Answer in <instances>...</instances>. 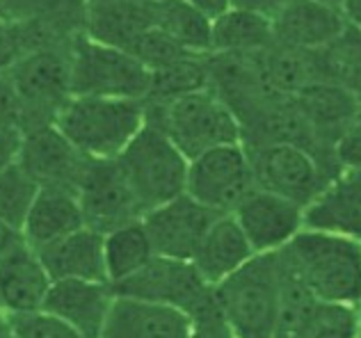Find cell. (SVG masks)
Listing matches in <instances>:
<instances>
[{
	"instance_id": "39",
	"label": "cell",
	"mask_w": 361,
	"mask_h": 338,
	"mask_svg": "<svg viewBox=\"0 0 361 338\" xmlns=\"http://www.w3.org/2000/svg\"><path fill=\"white\" fill-rule=\"evenodd\" d=\"M21 55L14 32V23L7 18H0V69H9L14 60Z\"/></svg>"
},
{
	"instance_id": "26",
	"label": "cell",
	"mask_w": 361,
	"mask_h": 338,
	"mask_svg": "<svg viewBox=\"0 0 361 338\" xmlns=\"http://www.w3.org/2000/svg\"><path fill=\"white\" fill-rule=\"evenodd\" d=\"M295 99L307 119L311 121L313 130L322 139V144L334 154L338 135L359 115L357 94L334 82H316L309 89L298 94Z\"/></svg>"
},
{
	"instance_id": "35",
	"label": "cell",
	"mask_w": 361,
	"mask_h": 338,
	"mask_svg": "<svg viewBox=\"0 0 361 338\" xmlns=\"http://www.w3.org/2000/svg\"><path fill=\"white\" fill-rule=\"evenodd\" d=\"M30 128L25 101L12 78V71L0 69V133L23 137Z\"/></svg>"
},
{
	"instance_id": "18",
	"label": "cell",
	"mask_w": 361,
	"mask_h": 338,
	"mask_svg": "<svg viewBox=\"0 0 361 338\" xmlns=\"http://www.w3.org/2000/svg\"><path fill=\"white\" fill-rule=\"evenodd\" d=\"M348 16L343 9L327 7L316 0H288L272 16L277 44L302 51H322L343 32Z\"/></svg>"
},
{
	"instance_id": "9",
	"label": "cell",
	"mask_w": 361,
	"mask_h": 338,
	"mask_svg": "<svg viewBox=\"0 0 361 338\" xmlns=\"http://www.w3.org/2000/svg\"><path fill=\"white\" fill-rule=\"evenodd\" d=\"M254 190L259 185L243 142L213 149L190 161L185 192L217 215H233Z\"/></svg>"
},
{
	"instance_id": "47",
	"label": "cell",
	"mask_w": 361,
	"mask_h": 338,
	"mask_svg": "<svg viewBox=\"0 0 361 338\" xmlns=\"http://www.w3.org/2000/svg\"><path fill=\"white\" fill-rule=\"evenodd\" d=\"M94 3H119V0H87V5H94Z\"/></svg>"
},
{
	"instance_id": "10",
	"label": "cell",
	"mask_w": 361,
	"mask_h": 338,
	"mask_svg": "<svg viewBox=\"0 0 361 338\" xmlns=\"http://www.w3.org/2000/svg\"><path fill=\"white\" fill-rule=\"evenodd\" d=\"M279 261V258H277ZM281 306L274 338H359L361 306L322 302L281 268Z\"/></svg>"
},
{
	"instance_id": "3",
	"label": "cell",
	"mask_w": 361,
	"mask_h": 338,
	"mask_svg": "<svg viewBox=\"0 0 361 338\" xmlns=\"http://www.w3.org/2000/svg\"><path fill=\"white\" fill-rule=\"evenodd\" d=\"M224 320L238 338H274L281 306L277 254H259L213 288Z\"/></svg>"
},
{
	"instance_id": "41",
	"label": "cell",
	"mask_w": 361,
	"mask_h": 338,
	"mask_svg": "<svg viewBox=\"0 0 361 338\" xmlns=\"http://www.w3.org/2000/svg\"><path fill=\"white\" fill-rule=\"evenodd\" d=\"M190 7H195L197 12H202L206 18L215 21L217 16H222L224 12L231 9V0H183Z\"/></svg>"
},
{
	"instance_id": "2",
	"label": "cell",
	"mask_w": 361,
	"mask_h": 338,
	"mask_svg": "<svg viewBox=\"0 0 361 338\" xmlns=\"http://www.w3.org/2000/svg\"><path fill=\"white\" fill-rule=\"evenodd\" d=\"M147 124V103L133 99L71 96L55 126L90 161H117Z\"/></svg>"
},
{
	"instance_id": "22",
	"label": "cell",
	"mask_w": 361,
	"mask_h": 338,
	"mask_svg": "<svg viewBox=\"0 0 361 338\" xmlns=\"http://www.w3.org/2000/svg\"><path fill=\"white\" fill-rule=\"evenodd\" d=\"M78 229H85L78 192L69 187H42L25 218L21 236L27 247L39 251Z\"/></svg>"
},
{
	"instance_id": "20",
	"label": "cell",
	"mask_w": 361,
	"mask_h": 338,
	"mask_svg": "<svg viewBox=\"0 0 361 338\" xmlns=\"http://www.w3.org/2000/svg\"><path fill=\"white\" fill-rule=\"evenodd\" d=\"M192 318L172 306L117 297L101 338H190Z\"/></svg>"
},
{
	"instance_id": "29",
	"label": "cell",
	"mask_w": 361,
	"mask_h": 338,
	"mask_svg": "<svg viewBox=\"0 0 361 338\" xmlns=\"http://www.w3.org/2000/svg\"><path fill=\"white\" fill-rule=\"evenodd\" d=\"M156 256L145 224L133 222L106 236V270L112 286L133 277Z\"/></svg>"
},
{
	"instance_id": "37",
	"label": "cell",
	"mask_w": 361,
	"mask_h": 338,
	"mask_svg": "<svg viewBox=\"0 0 361 338\" xmlns=\"http://www.w3.org/2000/svg\"><path fill=\"white\" fill-rule=\"evenodd\" d=\"M190 318H192L190 338H238L229 323L224 320L220 306L215 302V295L208 297Z\"/></svg>"
},
{
	"instance_id": "44",
	"label": "cell",
	"mask_w": 361,
	"mask_h": 338,
	"mask_svg": "<svg viewBox=\"0 0 361 338\" xmlns=\"http://www.w3.org/2000/svg\"><path fill=\"white\" fill-rule=\"evenodd\" d=\"M345 16H348L355 25L361 27V0H350L348 7H345Z\"/></svg>"
},
{
	"instance_id": "21",
	"label": "cell",
	"mask_w": 361,
	"mask_h": 338,
	"mask_svg": "<svg viewBox=\"0 0 361 338\" xmlns=\"http://www.w3.org/2000/svg\"><path fill=\"white\" fill-rule=\"evenodd\" d=\"M254 256H259V254L252 249L250 240L233 215H220L195 251L192 265L199 272V277L211 288H215L235 275L240 268H245Z\"/></svg>"
},
{
	"instance_id": "6",
	"label": "cell",
	"mask_w": 361,
	"mask_h": 338,
	"mask_svg": "<svg viewBox=\"0 0 361 338\" xmlns=\"http://www.w3.org/2000/svg\"><path fill=\"white\" fill-rule=\"evenodd\" d=\"M151 71L128 51L94 42L80 32L71 42V92L73 96L147 101Z\"/></svg>"
},
{
	"instance_id": "5",
	"label": "cell",
	"mask_w": 361,
	"mask_h": 338,
	"mask_svg": "<svg viewBox=\"0 0 361 338\" xmlns=\"http://www.w3.org/2000/svg\"><path fill=\"white\" fill-rule=\"evenodd\" d=\"M117 163L145 213L176 199L188 190L190 161L165 135V130L151 124L149 119L135 139L123 149Z\"/></svg>"
},
{
	"instance_id": "27",
	"label": "cell",
	"mask_w": 361,
	"mask_h": 338,
	"mask_svg": "<svg viewBox=\"0 0 361 338\" xmlns=\"http://www.w3.org/2000/svg\"><path fill=\"white\" fill-rule=\"evenodd\" d=\"M274 42L272 18L250 9L231 7L213 21L211 53L215 55H256Z\"/></svg>"
},
{
	"instance_id": "12",
	"label": "cell",
	"mask_w": 361,
	"mask_h": 338,
	"mask_svg": "<svg viewBox=\"0 0 361 338\" xmlns=\"http://www.w3.org/2000/svg\"><path fill=\"white\" fill-rule=\"evenodd\" d=\"M78 201L85 227L103 236L147 215L117 161H90L78 183Z\"/></svg>"
},
{
	"instance_id": "42",
	"label": "cell",
	"mask_w": 361,
	"mask_h": 338,
	"mask_svg": "<svg viewBox=\"0 0 361 338\" xmlns=\"http://www.w3.org/2000/svg\"><path fill=\"white\" fill-rule=\"evenodd\" d=\"M21 139H23V137L0 133V167H5V165H9V163H14V161H16L18 146H21Z\"/></svg>"
},
{
	"instance_id": "49",
	"label": "cell",
	"mask_w": 361,
	"mask_h": 338,
	"mask_svg": "<svg viewBox=\"0 0 361 338\" xmlns=\"http://www.w3.org/2000/svg\"><path fill=\"white\" fill-rule=\"evenodd\" d=\"M357 99H359V110H361V94H357Z\"/></svg>"
},
{
	"instance_id": "19",
	"label": "cell",
	"mask_w": 361,
	"mask_h": 338,
	"mask_svg": "<svg viewBox=\"0 0 361 338\" xmlns=\"http://www.w3.org/2000/svg\"><path fill=\"white\" fill-rule=\"evenodd\" d=\"M53 279L32 247L25 242L0 256V306L9 315L44 308Z\"/></svg>"
},
{
	"instance_id": "24",
	"label": "cell",
	"mask_w": 361,
	"mask_h": 338,
	"mask_svg": "<svg viewBox=\"0 0 361 338\" xmlns=\"http://www.w3.org/2000/svg\"><path fill=\"white\" fill-rule=\"evenodd\" d=\"M307 229L331 231L361 242V172H341L304 211Z\"/></svg>"
},
{
	"instance_id": "17",
	"label": "cell",
	"mask_w": 361,
	"mask_h": 338,
	"mask_svg": "<svg viewBox=\"0 0 361 338\" xmlns=\"http://www.w3.org/2000/svg\"><path fill=\"white\" fill-rule=\"evenodd\" d=\"M163 0L94 3L85 12V35L94 42L128 51L145 32L160 27Z\"/></svg>"
},
{
	"instance_id": "23",
	"label": "cell",
	"mask_w": 361,
	"mask_h": 338,
	"mask_svg": "<svg viewBox=\"0 0 361 338\" xmlns=\"http://www.w3.org/2000/svg\"><path fill=\"white\" fill-rule=\"evenodd\" d=\"M53 281H108L106 236L94 229H78L53 245L37 251ZM110 284V281H108Z\"/></svg>"
},
{
	"instance_id": "50",
	"label": "cell",
	"mask_w": 361,
	"mask_h": 338,
	"mask_svg": "<svg viewBox=\"0 0 361 338\" xmlns=\"http://www.w3.org/2000/svg\"><path fill=\"white\" fill-rule=\"evenodd\" d=\"M0 308H3V306H0Z\"/></svg>"
},
{
	"instance_id": "4",
	"label": "cell",
	"mask_w": 361,
	"mask_h": 338,
	"mask_svg": "<svg viewBox=\"0 0 361 338\" xmlns=\"http://www.w3.org/2000/svg\"><path fill=\"white\" fill-rule=\"evenodd\" d=\"M147 119L165 130V135L188 161H195L213 149L243 142L238 117L211 87L163 103V106L147 103Z\"/></svg>"
},
{
	"instance_id": "31",
	"label": "cell",
	"mask_w": 361,
	"mask_h": 338,
	"mask_svg": "<svg viewBox=\"0 0 361 338\" xmlns=\"http://www.w3.org/2000/svg\"><path fill=\"white\" fill-rule=\"evenodd\" d=\"M160 27L183 46L185 51L197 55H211L213 21L206 18L195 7L183 0H163Z\"/></svg>"
},
{
	"instance_id": "15",
	"label": "cell",
	"mask_w": 361,
	"mask_h": 338,
	"mask_svg": "<svg viewBox=\"0 0 361 338\" xmlns=\"http://www.w3.org/2000/svg\"><path fill=\"white\" fill-rule=\"evenodd\" d=\"M233 218L256 254L281 251L307 227L302 206L265 190H254L235 208Z\"/></svg>"
},
{
	"instance_id": "8",
	"label": "cell",
	"mask_w": 361,
	"mask_h": 338,
	"mask_svg": "<svg viewBox=\"0 0 361 338\" xmlns=\"http://www.w3.org/2000/svg\"><path fill=\"white\" fill-rule=\"evenodd\" d=\"M25 101L30 128L51 126L73 96L71 92V44L37 49L18 55L9 67Z\"/></svg>"
},
{
	"instance_id": "36",
	"label": "cell",
	"mask_w": 361,
	"mask_h": 338,
	"mask_svg": "<svg viewBox=\"0 0 361 338\" xmlns=\"http://www.w3.org/2000/svg\"><path fill=\"white\" fill-rule=\"evenodd\" d=\"M9 318H12L14 338H85L71 325H66L58 315L44 311V308Z\"/></svg>"
},
{
	"instance_id": "28",
	"label": "cell",
	"mask_w": 361,
	"mask_h": 338,
	"mask_svg": "<svg viewBox=\"0 0 361 338\" xmlns=\"http://www.w3.org/2000/svg\"><path fill=\"white\" fill-rule=\"evenodd\" d=\"M211 87V73H208V55L188 53L167 67L151 71V89L145 103L163 106L188 94L202 92Z\"/></svg>"
},
{
	"instance_id": "16",
	"label": "cell",
	"mask_w": 361,
	"mask_h": 338,
	"mask_svg": "<svg viewBox=\"0 0 361 338\" xmlns=\"http://www.w3.org/2000/svg\"><path fill=\"white\" fill-rule=\"evenodd\" d=\"M115 299V288L108 281L62 279L53 281L44 311L58 315L85 338H101Z\"/></svg>"
},
{
	"instance_id": "25",
	"label": "cell",
	"mask_w": 361,
	"mask_h": 338,
	"mask_svg": "<svg viewBox=\"0 0 361 338\" xmlns=\"http://www.w3.org/2000/svg\"><path fill=\"white\" fill-rule=\"evenodd\" d=\"M265 87L283 96H298L311 84L325 82L318 60V51H302L274 42L270 49L256 53Z\"/></svg>"
},
{
	"instance_id": "43",
	"label": "cell",
	"mask_w": 361,
	"mask_h": 338,
	"mask_svg": "<svg viewBox=\"0 0 361 338\" xmlns=\"http://www.w3.org/2000/svg\"><path fill=\"white\" fill-rule=\"evenodd\" d=\"M21 242H25L23 236H21V231L12 229L5 222H0V256H3L5 251L14 249L16 245H21Z\"/></svg>"
},
{
	"instance_id": "38",
	"label": "cell",
	"mask_w": 361,
	"mask_h": 338,
	"mask_svg": "<svg viewBox=\"0 0 361 338\" xmlns=\"http://www.w3.org/2000/svg\"><path fill=\"white\" fill-rule=\"evenodd\" d=\"M334 163L338 172H361V110L338 135L334 144Z\"/></svg>"
},
{
	"instance_id": "1",
	"label": "cell",
	"mask_w": 361,
	"mask_h": 338,
	"mask_svg": "<svg viewBox=\"0 0 361 338\" xmlns=\"http://www.w3.org/2000/svg\"><path fill=\"white\" fill-rule=\"evenodd\" d=\"M281 268L322 302L361 306V242L304 227L277 251Z\"/></svg>"
},
{
	"instance_id": "11",
	"label": "cell",
	"mask_w": 361,
	"mask_h": 338,
	"mask_svg": "<svg viewBox=\"0 0 361 338\" xmlns=\"http://www.w3.org/2000/svg\"><path fill=\"white\" fill-rule=\"evenodd\" d=\"M117 297H130L140 302L172 306L192 315L213 288L199 277L192 261H176L154 256L140 272L112 286Z\"/></svg>"
},
{
	"instance_id": "7",
	"label": "cell",
	"mask_w": 361,
	"mask_h": 338,
	"mask_svg": "<svg viewBox=\"0 0 361 338\" xmlns=\"http://www.w3.org/2000/svg\"><path fill=\"white\" fill-rule=\"evenodd\" d=\"M245 149L259 190L279 194L304 211L322 194L331 178H336L307 149L293 144H245Z\"/></svg>"
},
{
	"instance_id": "48",
	"label": "cell",
	"mask_w": 361,
	"mask_h": 338,
	"mask_svg": "<svg viewBox=\"0 0 361 338\" xmlns=\"http://www.w3.org/2000/svg\"><path fill=\"white\" fill-rule=\"evenodd\" d=\"M0 18H5V16H3V0H0Z\"/></svg>"
},
{
	"instance_id": "45",
	"label": "cell",
	"mask_w": 361,
	"mask_h": 338,
	"mask_svg": "<svg viewBox=\"0 0 361 338\" xmlns=\"http://www.w3.org/2000/svg\"><path fill=\"white\" fill-rule=\"evenodd\" d=\"M0 338H14V332H12V318L5 311V308H0Z\"/></svg>"
},
{
	"instance_id": "32",
	"label": "cell",
	"mask_w": 361,
	"mask_h": 338,
	"mask_svg": "<svg viewBox=\"0 0 361 338\" xmlns=\"http://www.w3.org/2000/svg\"><path fill=\"white\" fill-rule=\"evenodd\" d=\"M42 187L16 161L0 167V222L21 231Z\"/></svg>"
},
{
	"instance_id": "14",
	"label": "cell",
	"mask_w": 361,
	"mask_h": 338,
	"mask_svg": "<svg viewBox=\"0 0 361 338\" xmlns=\"http://www.w3.org/2000/svg\"><path fill=\"white\" fill-rule=\"evenodd\" d=\"M16 163L30 174L39 187H69L78 192V183L90 165L62 130L51 126H39L27 130L18 146Z\"/></svg>"
},
{
	"instance_id": "33",
	"label": "cell",
	"mask_w": 361,
	"mask_h": 338,
	"mask_svg": "<svg viewBox=\"0 0 361 338\" xmlns=\"http://www.w3.org/2000/svg\"><path fill=\"white\" fill-rule=\"evenodd\" d=\"M87 0H3L7 21H30L44 16H62L85 27Z\"/></svg>"
},
{
	"instance_id": "40",
	"label": "cell",
	"mask_w": 361,
	"mask_h": 338,
	"mask_svg": "<svg viewBox=\"0 0 361 338\" xmlns=\"http://www.w3.org/2000/svg\"><path fill=\"white\" fill-rule=\"evenodd\" d=\"M286 3H288V0H231V7L250 9V12H256V14H263V16L272 18Z\"/></svg>"
},
{
	"instance_id": "34",
	"label": "cell",
	"mask_w": 361,
	"mask_h": 338,
	"mask_svg": "<svg viewBox=\"0 0 361 338\" xmlns=\"http://www.w3.org/2000/svg\"><path fill=\"white\" fill-rule=\"evenodd\" d=\"M133 58H137L149 71H158L167 67V64L176 62L178 58H183L190 51H185L174 37H169L163 27H154L140 37L128 49Z\"/></svg>"
},
{
	"instance_id": "13",
	"label": "cell",
	"mask_w": 361,
	"mask_h": 338,
	"mask_svg": "<svg viewBox=\"0 0 361 338\" xmlns=\"http://www.w3.org/2000/svg\"><path fill=\"white\" fill-rule=\"evenodd\" d=\"M217 218L220 215L206 208L185 192L149 211L142 218V224H145L156 256L192 261L195 251Z\"/></svg>"
},
{
	"instance_id": "30",
	"label": "cell",
	"mask_w": 361,
	"mask_h": 338,
	"mask_svg": "<svg viewBox=\"0 0 361 338\" xmlns=\"http://www.w3.org/2000/svg\"><path fill=\"white\" fill-rule=\"evenodd\" d=\"M320 69L325 82H334L361 94V27L348 18L343 32L325 49L318 51Z\"/></svg>"
},
{
	"instance_id": "46",
	"label": "cell",
	"mask_w": 361,
	"mask_h": 338,
	"mask_svg": "<svg viewBox=\"0 0 361 338\" xmlns=\"http://www.w3.org/2000/svg\"><path fill=\"white\" fill-rule=\"evenodd\" d=\"M316 3H322V5L334 7V9H343V12H345V7H348L350 0H316Z\"/></svg>"
}]
</instances>
